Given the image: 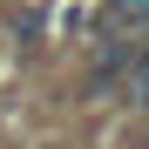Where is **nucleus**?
<instances>
[{
    "mask_svg": "<svg viewBox=\"0 0 149 149\" xmlns=\"http://www.w3.org/2000/svg\"><path fill=\"white\" fill-rule=\"evenodd\" d=\"M122 102H129V109H149V47H136L129 74H122Z\"/></svg>",
    "mask_w": 149,
    "mask_h": 149,
    "instance_id": "obj_1",
    "label": "nucleus"
}]
</instances>
